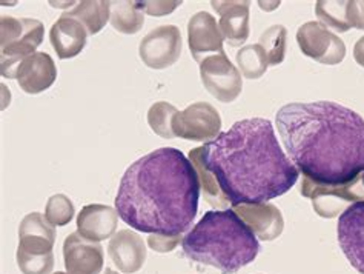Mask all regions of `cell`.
Listing matches in <instances>:
<instances>
[{
    "mask_svg": "<svg viewBox=\"0 0 364 274\" xmlns=\"http://www.w3.org/2000/svg\"><path fill=\"white\" fill-rule=\"evenodd\" d=\"M200 78L208 93L223 103H231L242 94V73L229 60L225 51L210 54L202 60Z\"/></svg>",
    "mask_w": 364,
    "mask_h": 274,
    "instance_id": "7",
    "label": "cell"
},
{
    "mask_svg": "<svg viewBox=\"0 0 364 274\" xmlns=\"http://www.w3.org/2000/svg\"><path fill=\"white\" fill-rule=\"evenodd\" d=\"M65 268L71 274H100L103 268V248L99 242L71 233L63 242Z\"/></svg>",
    "mask_w": 364,
    "mask_h": 274,
    "instance_id": "13",
    "label": "cell"
},
{
    "mask_svg": "<svg viewBox=\"0 0 364 274\" xmlns=\"http://www.w3.org/2000/svg\"><path fill=\"white\" fill-rule=\"evenodd\" d=\"M203 162L232 206L283 196L300 172L282 149L271 120H238L203 145Z\"/></svg>",
    "mask_w": 364,
    "mask_h": 274,
    "instance_id": "3",
    "label": "cell"
},
{
    "mask_svg": "<svg viewBox=\"0 0 364 274\" xmlns=\"http://www.w3.org/2000/svg\"><path fill=\"white\" fill-rule=\"evenodd\" d=\"M65 14L77 19L86 28L88 34L94 36L99 34L109 21L111 8L109 2H105V0H85V2H79L71 11Z\"/></svg>",
    "mask_w": 364,
    "mask_h": 274,
    "instance_id": "21",
    "label": "cell"
},
{
    "mask_svg": "<svg viewBox=\"0 0 364 274\" xmlns=\"http://www.w3.org/2000/svg\"><path fill=\"white\" fill-rule=\"evenodd\" d=\"M109 22L122 34H137L145 23V13L140 11L136 2H109Z\"/></svg>",
    "mask_w": 364,
    "mask_h": 274,
    "instance_id": "22",
    "label": "cell"
},
{
    "mask_svg": "<svg viewBox=\"0 0 364 274\" xmlns=\"http://www.w3.org/2000/svg\"><path fill=\"white\" fill-rule=\"evenodd\" d=\"M235 60L238 68H240L243 74V78L246 79H260L267 71V67H269L267 56L260 43L243 46V48L237 53Z\"/></svg>",
    "mask_w": 364,
    "mask_h": 274,
    "instance_id": "23",
    "label": "cell"
},
{
    "mask_svg": "<svg viewBox=\"0 0 364 274\" xmlns=\"http://www.w3.org/2000/svg\"><path fill=\"white\" fill-rule=\"evenodd\" d=\"M105 274H119L117 271H114V270H111V268H107V271H105Z\"/></svg>",
    "mask_w": 364,
    "mask_h": 274,
    "instance_id": "33",
    "label": "cell"
},
{
    "mask_svg": "<svg viewBox=\"0 0 364 274\" xmlns=\"http://www.w3.org/2000/svg\"><path fill=\"white\" fill-rule=\"evenodd\" d=\"M346 13L350 28L364 30V0H350Z\"/></svg>",
    "mask_w": 364,
    "mask_h": 274,
    "instance_id": "31",
    "label": "cell"
},
{
    "mask_svg": "<svg viewBox=\"0 0 364 274\" xmlns=\"http://www.w3.org/2000/svg\"><path fill=\"white\" fill-rule=\"evenodd\" d=\"M348 2H326L320 0L315 5V14L320 19V23L326 28H332L337 33H348L350 25L348 22Z\"/></svg>",
    "mask_w": 364,
    "mask_h": 274,
    "instance_id": "24",
    "label": "cell"
},
{
    "mask_svg": "<svg viewBox=\"0 0 364 274\" xmlns=\"http://www.w3.org/2000/svg\"><path fill=\"white\" fill-rule=\"evenodd\" d=\"M296 43L304 56L323 65H338L346 58V45L320 22H306L296 31Z\"/></svg>",
    "mask_w": 364,
    "mask_h": 274,
    "instance_id": "9",
    "label": "cell"
},
{
    "mask_svg": "<svg viewBox=\"0 0 364 274\" xmlns=\"http://www.w3.org/2000/svg\"><path fill=\"white\" fill-rule=\"evenodd\" d=\"M88 36L86 28L77 19L62 14L51 26L50 41L59 59L65 60L73 59L82 53Z\"/></svg>",
    "mask_w": 364,
    "mask_h": 274,
    "instance_id": "18",
    "label": "cell"
},
{
    "mask_svg": "<svg viewBox=\"0 0 364 274\" xmlns=\"http://www.w3.org/2000/svg\"><path fill=\"white\" fill-rule=\"evenodd\" d=\"M183 4L180 0H172V2H168V0H163V2H136V6L148 16L152 17H163L168 16L172 11Z\"/></svg>",
    "mask_w": 364,
    "mask_h": 274,
    "instance_id": "29",
    "label": "cell"
},
{
    "mask_svg": "<svg viewBox=\"0 0 364 274\" xmlns=\"http://www.w3.org/2000/svg\"><path fill=\"white\" fill-rule=\"evenodd\" d=\"M283 145L303 176L348 184L364 173V119L335 102H294L277 112Z\"/></svg>",
    "mask_w": 364,
    "mask_h": 274,
    "instance_id": "1",
    "label": "cell"
},
{
    "mask_svg": "<svg viewBox=\"0 0 364 274\" xmlns=\"http://www.w3.org/2000/svg\"><path fill=\"white\" fill-rule=\"evenodd\" d=\"M178 110L168 102H156L148 111V124L154 133L163 139H174L172 119Z\"/></svg>",
    "mask_w": 364,
    "mask_h": 274,
    "instance_id": "26",
    "label": "cell"
},
{
    "mask_svg": "<svg viewBox=\"0 0 364 274\" xmlns=\"http://www.w3.org/2000/svg\"><path fill=\"white\" fill-rule=\"evenodd\" d=\"M45 28L37 19L0 17V73L4 78L16 79L17 67L36 54L43 42Z\"/></svg>",
    "mask_w": 364,
    "mask_h": 274,
    "instance_id": "5",
    "label": "cell"
},
{
    "mask_svg": "<svg viewBox=\"0 0 364 274\" xmlns=\"http://www.w3.org/2000/svg\"><path fill=\"white\" fill-rule=\"evenodd\" d=\"M75 213V208L70 201L68 196L54 194L46 202L45 217L53 226H65L68 225Z\"/></svg>",
    "mask_w": 364,
    "mask_h": 274,
    "instance_id": "27",
    "label": "cell"
},
{
    "mask_svg": "<svg viewBox=\"0 0 364 274\" xmlns=\"http://www.w3.org/2000/svg\"><path fill=\"white\" fill-rule=\"evenodd\" d=\"M232 210L252 230L257 239L271 242L280 238L284 230L283 214L274 204H242L232 206Z\"/></svg>",
    "mask_w": 364,
    "mask_h": 274,
    "instance_id": "14",
    "label": "cell"
},
{
    "mask_svg": "<svg viewBox=\"0 0 364 274\" xmlns=\"http://www.w3.org/2000/svg\"><path fill=\"white\" fill-rule=\"evenodd\" d=\"M181 247L191 260L223 274L240 271L260 253L257 236L234 210L205 213L181 241Z\"/></svg>",
    "mask_w": 364,
    "mask_h": 274,
    "instance_id": "4",
    "label": "cell"
},
{
    "mask_svg": "<svg viewBox=\"0 0 364 274\" xmlns=\"http://www.w3.org/2000/svg\"><path fill=\"white\" fill-rule=\"evenodd\" d=\"M54 274H71V273H63V271H57V273H54Z\"/></svg>",
    "mask_w": 364,
    "mask_h": 274,
    "instance_id": "34",
    "label": "cell"
},
{
    "mask_svg": "<svg viewBox=\"0 0 364 274\" xmlns=\"http://www.w3.org/2000/svg\"><path fill=\"white\" fill-rule=\"evenodd\" d=\"M17 265L23 274H50L54 268V253L45 256H31L22 251H17Z\"/></svg>",
    "mask_w": 364,
    "mask_h": 274,
    "instance_id": "28",
    "label": "cell"
},
{
    "mask_svg": "<svg viewBox=\"0 0 364 274\" xmlns=\"http://www.w3.org/2000/svg\"><path fill=\"white\" fill-rule=\"evenodd\" d=\"M109 258L122 273H137L146 260V247L143 238L131 230H120L108 245Z\"/></svg>",
    "mask_w": 364,
    "mask_h": 274,
    "instance_id": "16",
    "label": "cell"
},
{
    "mask_svg": "<svg viewBox=\"0 0 364 274\" xmlns=\"http://www.w3.org/2000/svg\"><path fill=\"white\" fill-rule=\"evenodd\" d=\"M363 181H364V173H363Z\"/></svg>",
    "mask_w": 364,
    "mask_h": 274,
    "instance_id": "35",
    "label": "cell"
},
{
    "mask_svg": "<svg viewBox=\"0 0 364 274\" xmlns=\"http://www.w3.org/2000/svg\"><path fill=\"white\" fill-rule=\"evenodd\" d=\"M183 41L176 25H161L143 37L139 46L141 62L151 70H166L181 56Z\"/></svg>",
    "mask_w": 364,
    "mask_h": 274,
    "instance_id": "8",
    "label": "cell"
},
{
    "mask_svg": "<svg viewBox=\"0 0 364 274\" xmlns=\"http://www.w3.org/2000/svg\"><path fill=\"white\" fill-rule=\"evenodd\" d=\"M262 48L267 56V62L271 67L280 65L284 60L286 56V45H287V30L283 25H274L262 34L260 42Z\"/></svg>",
    "mask_w": 364,
    "mask_h": 274,
    "instance_id": "25",
    "label": "cell"
},
{
    "mask_svg": "<svg viewBox=\"0 0 364 274\" xmlns=\"http://www.w3.org/2000/svg\"><path fill=\"white\" fill-rule=\"evenodd\" d=\"M181 234H176V236H168V234H151L148 238V243L149 247L157 251V253H169L174 250L177 245L180 243Z\"/></svg>",
    "mask_w": 364,
    "mask_h": 274,
    "instance_id": "30",
    "label": "cell"
},
{
    "mask_svg": "<svg viewBox=\"0 0 364 274\" xmlns=\"http://www.w3.org/2000/svg\"><path fill=\"white\" fill-rule=\"evenodd\" d=\"M353 59H355L360 67L364 68V36L360 37L355 46H353Z\"/></svg>",
    "mask_w": 364,
    "mask_h": 274,
    "instance_id": "32",
    "label": "cell"
},
{
    "mask_svg": "<svg viewBox=\"0 0 364 274\" xmlns=\"http://www.w3.org/2000/svg\"><path fill=\"white\" fill-rule=\"evenodd\" d=\"M220 14V31L231 46H242L249 39V8L251 2H210Z\"/></svg>",
    "mask_w": 364,
    "mask_h": 274,
    "instance_id": "19",
    "label": "cell"
},
{
    "mask_svg": "<svg viewBox=\"0 0 364 274\" xmlns=\"http://www.w3.org/2000/svg\"><path fill=\"white\" fill-rule=\"evenodd\" d=\"M338 243L350 265L364 274V201L352 204L340 214Z\"/></svg>",
    "mask_w": 364,
    "mask_h": 274,
    "instance_id": "11",
    "label": "cell"
},
{
    "mask_svg": "<svg viewBox=\"0 0 364 274\" xmlns=\"http://www.w3.org/2000/svg\"><path fill=\"white\" fill-rule=\"evenodd\" d=\"M189 160L191 164L194 165L196 172L198 174V181H200V188L203 191L205 201L210 205L217 208V210H226V208L231 205L225 193L220 188L215 176L209 172L203 162V147H198L189 151Z\"/></svg>",
    "mask_w": 364,
    "mask_h": 274,
    "instance_id": "20",
    "label": "cell"
},
{
    "mask_svg": "<svg viewBox=\"0 0 364 274\" xmlns=\"http://www.w3.org/2000/svg\"><path fill=\"white\" fill-rule=\"evenodd\" d=\"M16 79L26 94H41L57 79L55 63L50 54L36 53L18 65Z\"/></svg>",
    "mask_w": 364,
    "mask_h": 274,
    "instance_id": "15",
    "label": "cell"
},
{
    "mask_svg": "<svg viewBox=\"0 0 364 274\" xmlns=\"http://www.w3.org/2000/svg\"><path fill=\"white\" fill-rule=\"evenodd\" d=\"M200 199L194 165L177 148H160L124 172L116 210L131 228L149 234H183L193 225Z\"/></svg>",
    "mask_w": 364,
    "mask_h": 274,
    "instance_id": "2",
    "label": "cell"
},
{
    "mask_svg": "<svg viewBox=\"0 0 364 274\" xmlns=\"http://www.w3.org/2000/svg\"><path fill=\"white\" fill-rule=\"evenodd\" d=\"M222 130V117L217 108L208 102H196L186 110L178 111L172 119L174 136L186 140L210 142Z\"/></svg>",
    "mask_w": 364,
    "mask_h": 274,
    "instance_id": "10",
    "label": "cell"
},
{
    "mask_svg": "<svg viewBox=\"0 0 364 274\" xmlns=\"http://www.w3.org/2000/svg\"><path fill=\"white\" fill-rule=\"evenodd\" d=\"M300 193L312 201L315 213L324 219H332L348 208L364 201L363 174L348 184H320L303 176Z\"/></svg>",
    "mask_w": 364,
    "mask_h": 274,
    "instance_id": "6",
    "label": "cell"
},
{
    "mask_svg": "<svg viewBox=\"0 0 364 274\" xmlns=\"http://www.w3.org/2000/svg\"><path fill=\"white\" fill-rule=\"evenodd\" d=\"M119 213L112 206L92 204L82 208L77 216V233L91 242L112 238L117 230Z\"/></svg>",
    "mask_w": 364,
    "mask_h": 274,
    "instance_id": "17",
    "label": "cell"
},
{
    "mask_svg": "<svg viewBox=\"0 0 364 274\" xmlns=\"http://www.w3.org/2000/svg\"><path fill=\"white\" fill-rule=\"evenodd\" d=\"M223 34L214 16L200 11L188 22V45L196 62L202 60L210 53H223Z\"/></svg>",
    "mask_w": 364,
    "mask_h": 274,
    "instance_id": "12",
    "label": "cell"
}]
</instances>
